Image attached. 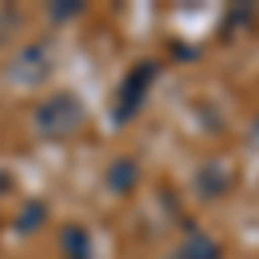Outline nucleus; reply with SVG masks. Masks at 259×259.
Wrapping results in <instances>:
<instances>
[{
	"instance_id": "f257e3e1",
	"label": "nucleus",
	"mask_w": 259,
	"mask_h": 259,
	"mask_svg": "<svg viewBox=\"0 0 259 259\" xmlns=\"http://www.w3.org/2000/svg\"><path fill=\"white\" fill-rule=\"evenodd\" d=\"M80 104L73 97H66V94H59V97H52L49 104H41L38 111V128L49 135V139H66V135H73L76 128H80Z\"/></svg>"
}]
</instances>
